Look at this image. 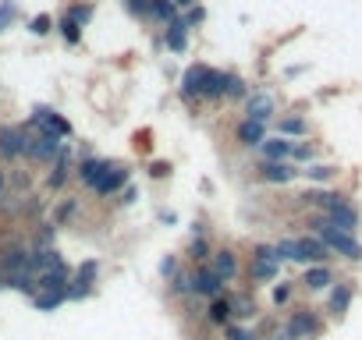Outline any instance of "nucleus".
<instances>
[{
	"instance_id": "f257e3e1",
	"label": "nucleus",
	"mask_w": 362,
	"mask_h": 340,
	"mask_svg": "<svg viewBox=\"0 0 362 340\" xmlns=\"http://www.w3.org/2000/svg\"><path fill=\"white\" fill-rule=\"evenodd\" d=\"M313 231H316V238L327 245V252H337V255H344V259H362V245H358L351 234L337 231L330 220H313Z\"/></svg>"
},
{
	"instance_id": "f03ea898",
	"label": "nucleus",
	"mask_w": 362,
	"mask_h": 340,
	"mask_svg": "<svg viewBox=\"0 0 362 340\" xmlns=\"http://www.w3.org/2000/svg\"><path fill=\"white\" fill-rule=\"evenodd\" d=\"M274 118V96L267 92H252L245 99V121H256V125H267Z\"/></svg>"
},
{
	"instance_id": "7ed1b4c3",
	"label": "nucleus",
	"mask_w": 362,
	"mask_h": 340,
	"mask_svg": "<svg viewBox=\"0 0 362 340\" xmlns=\"http://www.w3.org/2000/svg\"><path fill=\"white\" fill-rule=\"evenodd\" d=\"M221 288H224V283H221V276H217L210 266H202V269L192 276V291L202 295V298H221Z\"/></svg>"
},
{
	"instance_id": "20e7f679",
	"label": "nucleus",
	"mask_w": 362,
	"mask_h": 340,
	"mask_svg": "<svg viewBox=\"0 0 362 340\" xmlns=\"http://www.w3.org/2000/svg\"><path fill=\"white\" fill-rule=\"evenodd\" d=\"M125 181H128V170H125V167H111V163H107V170L99 174V181H96L92 188H96V195H114L118 188H125Z\"/></svg>"
},
{
	"instance_id": "39448f33",
	"label": "nucleus",
	"mask_w": 362,
	"mask_h": 340,
	"mask_svg": "<svg viewBox=\"0 0 362 340\" xmlns=\"http://www.w3.org/2000/svg\"><path fill=\"white\" fill-rule=\"evenodd\" d=\"M22 146H25V132L22 128H15V125L0 128V156L15 160V156H22Z\"/></svg>"
},
{
	"instance_id": "423d86ee",
	"label": "nucleus",
	"mask_w": 362,
	"mask_h": 340,
	"mask_svg": "<svg viewBox=\"0 0 362 340\" xmlns=\"http://www.w3.org/2000/svg\"><path fill=\"white\" fill-rule=\"evenodd\" d=\"M316 330H320V323H316L313 312H295V316L288 319V337H291V340L309 337V333H316Z\"/></svg>"
},
{
	"instance_id": "0eeeda50",
	"label": "nucleus",
	"mask_w": 362,
	"mask_h": 340,
	"mask_svg": "<svg viewBox=\"0 0 362 340\" xmlns=\"http://www.w3.org/2000/svg\"><path fill=\"white\" fill-rule=\"evenodd\" d=\"M210 269L221 276V283L235 280V276H238V259H235V252H228V248H224V252H217V255H214V266H210Z\"/></svg>"
},
{
	"instance_id": "6e6552de",
	"label": "nucleus",
	"mask_w": 362,
	"mask_h": 340,
	"mask_svg": "<svg viewBox=\"0 0 362 340\" xmlns=\"http://www.w3.org/2000/svg\"><path fill=\"white\" fill-rule=\"evenodd\" d=\"M298 252H302V262L323 266V259H327V245L320 238H298Z\"/></svg>"
},
{
	"instance_id": "1a4fd4ad",
	"label": "nucleus",
	"mask_w": 362,
	"mask_h": 340,
	"mask_svg": "<svg viewBox=\"0 0 362 340\" xmlns=\"http://www.w3.org/2000/svg\"><path fill=\"white\" fill-rule=\"evenodd\" d=\"M291 146L295 142H288V139H263V156H267V163H284L288 156H291Z\"/></svg>"
},
{
	"instance_id": "9d476101",
	"label": "nucleus",
	"mask_w": 362,
	"mask_h": 340,
	"mask_svg": "<svg viewBox=\"0 0 362 340\" xmlns=\"http://www.w3.org/2000/svg\"><path fill=\"white\" fill-rule=\"evenodd\" d=\"M260 174H263V181H270V185H288V181L298 174V170L288 167V163H263Z\"/></svg>"
},
{
	"instance_id": "9b49d317",
	"label": "nucleus",
	"mask_w": 362,
	"mask_h": 340,
	"mask_svg": "<svg viewBox=\"0 0 362 340\" xmlns=\"http://www.w3.org/2000/svg\"><path fill=\"white\" fill-rule=\"evenodd\" d=\"M235 135H238V142H242V146H249V149H252V146H263L267 128H263V125H256V121H242Z\"/></svg>"
},
{
	"instance_id": "f8f14e48",
	"label": "nucleus",
	"mask_w": 362,
	"mask_h": 340,
	"mask_svg": "<svg viewBox=\"0 0 362 340\" xmlns=\"http://www.w3.org/2000/svg\"><path fill=\"white\" fill-rule=\"evenodd\" d=\"M92 280H96V262L89 259L85 266H78V273H75V283H78V288H68V298H82V295L92 288Z\"/></svg>"
},
{
	"instance_id": "ddd939ff",
	"label": "nucleus",
	"mask_w": 362,
	"mask_h": 340,
	"mask_svg": "<svg viewBox=\"0 0 362 340\" xmlns=\"http://www.w3.org/2000/svg\"><path fill=\"white\" fill-rule=\"evenodd\" d=\"M277 269H281V262H277V259H256V255H252V266H249L252 280H260V283L274 280V276H277Z\"/></svg>"
},
{
	"instance_id": "4468645a",
	"label": "nucleus",
	"mask_w": 362,
	"mask_h": 340,
	"mask_svg": "<svg viewBox=\"0 0 362 340\" xmlns=\"http://www.w3.org/2000/svg\"><path fill=\"white\" fill-rule=\"evenodd\" d=\"M199 96H206V99L224 96V75L214 71V68H206V71H202V92H199Z\"/></svg>"
},
{
	"instance_id": "2eb2a0df",
	"label": "nucleus",
	"mask_w": 362,
	"mask_h": 340,
	"mask_svg": "<svg viewBox=\"0 0 362 340\" xmlns=\"http://www.w3.org/2000/svg\"><path fill=\"white\" fill-rule=\"evenodd\" d=\"M330 280H334V273L327 269V266H313V269H305V288L309 291H323V288H330Z\"/></svg>"
},
{
	"instance_id": "dca6fc26",
	"label": "nucleus",
	"mask_w": 362,
	"mask_h": 340,
	"mask_svg": "<svg viewBox=\"0 0 362 340\" xmlns=\"http://www.w3.org/2000/svg\"><path fill=\"white\" fill-rule=\"evenodd\" d=\"M103 170H107V163H103V160H82V163H78V181L92 188V185L99 181Z\"/></svg>"
},
{
	"instance_id": "f3484780",
	"label": "nucleus",
	"mask_w": 362,
	"mask_h": 340,
	"mask_svg": "<svg viewBox=\"0 0 362 340\" xmlns=\"http://www.w3.org/2000/svg\"><path fill=\"white\" fill-rule=\"evenodd\" d=\"M348 302H351V283H337V288L330 291V298H327V309H330L334 316H344Z\"/></svg>"
},
{
	"instance_id": "a211bd4d",
	"label": "nucleus",
	"mask_w": 362,
	"mask_h": 340,
	"mask_svg": "<svg viewBox=\"0 0 362 340\" xmlns=\"http://www.w3.org/2000/svg\"><path fill=\"white\" fill-rule=\"evenodd\" d=\"M64 298H68V291H43V295H32V305L39 312H54Z\"/></svg>"
},
{
	"instance_id": "6ab92c4d",
	"label": "nucleus",
	"mask_w": 362,
	"mask_h": 340,
	"mask_svg": "<svg viewBox=\"0 0 362 340\" xmlns=\"http://www.w3.org/2000/svg\"><path fill=\"white\" fill-rule=\"evenodd\" d=\"M185 32H188V25H185V22H178V18L167 25V46H171L174 53H181V50H185Z\"/></svg>"
},
{
	"instance_id": "aec40b11",
	"label": "nucleus",
	"mask_w": 362,
	"mask_h": 340,
	"mask_svg": "<svg viewBox=\"0 0 362 340\" xmlns=\"http://www.w3.org/2000/svg\"><path fill=\"white\" fill-rule=\"evenodd\" d=\"M228 302H231V316H238V319H252L256 316V302L249 295H235Z\"/></svg>"
},
{
	"instance_id": "412c9836",
	"label": "nucleus",
	"mask_w": 362,
	"mask_h": 340,
	"mask_svg": "<svg viewBox=\"0 0 362 340\" xmlns=\"http://www.w3.org/2000/svg\"><path fill=\"white\" fill-rule=\"evenodd\" d=\"M228 319H231V302H228V298H214V302H210V323L228 326Z\"/></svg>"
},
{
	"instance_id": "4be33fe9",
	"label": "nucleus",
	"mask_w": 362,
	"mask_h": 340,
	"mask_svg": "<svg viewBox=\"0 0 362 340\" xmlns=\"http://www.w3.org/2000/svg\"><path fill=\"white\" fill-rule=\"evenodd\" d=\"M8 288H15L22 295H36V276L32 273H11L8 276Z\"/></svg>"
},
{
	"instance_id": "5701e85b",
	"label": "nucleus",
	"mask_w": 362,
	"mask_h": 340,
	"mask_svg": "<svg viewBox=\"0 0 362 340\" xmlns=\"http://www.w3.org/2000/svg\"><path fill=\"white\" fill-rule=\"evenodd\" d=\"M61 36H64V39H68V43L75 46V43L82 39V25H78V22H75L71 15H64V18H61Z\"/></svg>"
},
{
	"instance_id": "b1692460",
	"label": "nucleus",
	"mask_w": 362,
	"mask_h": 340,
	"mask_svg": "<svg viewBox=\"0 0 362 340\" xmlns=\"http://www.w3.org/2000/svg\"><path fill=\"white\" fill-rule=\"evenodd\" d=\"M149 11L157 18H164V22H174V4L171 0H149Z\"/></svg>"
},
{
	"instance_id": "393cba45",
	"label": "nucleus",
	"mask_w": 362,
	"mask_h": 340,
	"mask_svg": "<svg viewBox=\"0 0 362 340\" xmlns=\"http://www.w3.org/2000/svg\"><path fill=\"white\" fill-rule=\"evenodd\" d=\"M277 248V259H291V262H302V252H298V241H281V245H274Z\"/></svg>"
},
{
	"instance_id": "a878e982",
	"label": "nucleus",
	"mask_w": 362,
	"mask_h": 340,
	"mask_svg": "<svg viewBox=\"0 0 362 340\" xmlns=\"http://www.w3.org/2000/svg\"><path fill=\"white\" fill-rule=\"evenodd\" d=\"M334 174H337V170H334V167H323V163H316V167H309V170H305V178H309V181H330Z\"/></svg>"
},
{
	"instance_id": "bb28decb",
	"label": "nucleus",
	"mask_w": 362,
	"mask_h": 340,
	"mask_svg": "<svg viewBox=\"0 0 362 340\" xmlns=\"http://www.w3.org/2000/svg\"><path fill=\"white\" fill-rule=\"evenodd\" d=\"M224 92L235 96V99H242V96H245V82H242L238 75H224Z\"/></svg>"
},
{
	"instance_id": "cd10ccee",
	"label": "nucleus",
	"mask_w": 362,
	"mask_h": 340,
	"mask_svg": "<svg viewBox=\"0 0 362 340\" xmlns=\"http://www.w3.org/2000/svg\"><path fill=\"white\" fill-rule=\"evenodd\" d=\"M29 29H32V36H46L50 29H54V18H50V15H36Z\"/></svg>"
},
{
	"instance_id": "c85d7f7f",
	"label": "nucleus",
	"mask_w": 362,
	"mask_h": 340,
	"mask_svg": "<svg viewBox=\"0 0 362 340\" xmlns=\"http://www.w3.org/2000/svg\"><path fill=\"white\" fill-rule=\"evenodd\" d=\"M281 132H284V135H305V121H302V118H284V121H281Z\"/></svg>"
},
{
	"instance_id": "c756f323",
	"label": "nucleus",
	"mask_w": 362,
	"mask_h": 340,
	"mask_svg": "<svg viewBox=\"0 0 362 340\" xmlns=\"http://www.w3.org/2000/svg\"><path fill=\"white\" fill-rule=\"evenodd\" d=\"M192 291V273H174V295H188Z\"/></svg>"
},
{
	"instance_id": "7c9ffc66",
	"label": "nucleus",
	"mask_w": 362,
	"mask_h": 340,
	"mask_svg": "<svg viewBox=\"0 0 362 340\" xmlns=\"http://www.w3.org/2000/svg\"><path fill=\"white\" fill-rule=\"evenodd\" d=\"M11 22H15V4H11V0H4V4H0V32H4Z\"/></svg>"
},
{
	"instance_id": "2f4dec72",
	"label": "nucleus",
	"mask_w": 362,
	"mask_h": 340,
	"mask_svg": "<svg viewBox=\"0 0 362 340\" xmlns=\"http://www.w3.org/2000/svg\"><path fill=\"white\" fill-rule=\"evenodd\" d=\"M206 252H210V248H206V241H202V238H195V241L188 245V255H192V262H202V259H206Z\"/></svg>"
},
{
	"instance_id": "473e14b6",
	"label": "nucleus",
	"mask_w": 362,
	"mask_h": 340,
	"mask_svg": "<svg viewBox=\"0 0 362 340\" xmlns=\"http://www.w3.org/2000/svg\"><path fill=\"white\" fill-rule=\"evenodd\" d=\"M228 340H252V333L245 326H228Z\"/></svg>"
},
{
	"instance_id": "72a5a7b5",
	"label": "nucleus",
	"mask_w": 362,
	"mask_h": 340,
	"mask_svg": "<svg viewBox=\"0 0 362 340\" xmlns=\"http://www.w3.org/2000/svg\"><path fill=\"white\" fill-rule=\"evenodd\" d=\"M68 15H71V18H75L78 25H85V22H89V15H92V8H71Z\"/></svg>"
},
{
	"instance_id": "f704fd0d",
	"label": "nucleus",
	"mask_w": 362,
	"mask_h": 340,
	"mask_svg": "<svg viewBox=\"0 0 362 340\" xmlns=\"http://www.w3.org/2000/svg\"><path fill=\"white\" fill-rule=\"evenodd\" d=\"M291 156L295 160H313V146H291Z\"/></svg>"
},
{
	"instance_id": "c9c22d12",
	"label": "nucleus",
	"mask_w": 362,
	"mask_h": 340,
	"mask_svg": "<svg viewBox=\"0 0 362 340\" xmlns=\"http://www.w3.org/2000/svg\"><path fill=\"white\" fill-rule=\"evenodd\" d=\"M288 298H291V288H288V283H281V288H274V302H277V305H284Z\"/></svg>"
},
{
	"instance_id": "e433bc0d",
	"label": "nucleus",
	"mask_w": 362,
	"mask_h": 340,
	"mask_svg": "<svg viewBox=\"0 0 362 340\" xmlns=\"http://www.w3.org/2000/svg\"><path fill=\"white\" fill-rule=\"evenodd\" d=\"M160 273H164V276H174V273H178V266H174V259H171V255L160 262Z\"/></svg>"
},
{
	"instance_id": "4c0bfd02",
	"label": "nucleus",
	"mask_w": 362,
	"mask_h": 340,
	"mask_svg": "<svg viewBox=\"0 0 362 340\" xmlns=\"http://www.w3.org/2000/svg\"><path fill=\"white\" fill-rule=\"evenodd\" d=\"M128 8H132L135 15H146V11H149V4H146V0H128Z\"/></svg>"
},
{
	"instance_id": "58836bf2",
	"label": "nucleus",
	"mask_w": 362,
	"mask_h": 340,
	"mask_svg": "<svg viewBox=\"0 0 362 340\" xmlns=\"http://www.w3.org/2000/svg\"><path fill=\"white\" fill-rule=\"evenodd\" d=\"M167 170H171L167 163H153V170H149V174H153V178H164V174H167Z\"/></svg>"
},
{
	"instance_id": "ea45409f",
	"label": "nucleus",
	"mask_w": 362,
	"mask_h": 340,
	"mask_svg": "<svg viewBox=\"0 0 362 340\" xmlns=\"http://www.w3.org/2000/svg\"><path fill=\"white\" fill-rule=\"evenodd\" d=\"M199 22H202V8H195V11L188 15V22H185V25H199Z\"/></svg>"
},
{
	"instance_id": "a19ab883",
	"label": "nucleus",
	"mask_w": 362,
	"mask_h": 340,
	"mask_svg": "<svg viewBox=\"0 0 362 340\" xmlns=\"http://www.w3.org/2000/svg\"><path fill=\"white\" fill-rule=\"evenodd\" d=\"M174 8H195V0H171Z\"/></svg>"
},
{
	"instance_id": "79ce46f5",
	"label": "nucleus",
	"mask_w": 362,
	"mask_h": 340,
	"mask_svg": "<svg viewBox=\"0 0 362 340\" xmlns=\"http://www.w3.org/2000/svg\"><path fill=\"white\" fill-rule=\"evenodd\" d=\"M4 288H8V280H4V276H0V291H4Z\"/></svg>"
},
{
	"instance_id": "37998d69",
	"label": "nucleus",
	"mask_w": 362,
	"mask_h": 340,
	"mask_svg": "<svg viewBox=\"0 0 362 340\" xmlns=\"http://www.w3.org/2000/svg\"><path fill=\"white\" fill-rule=\"evenodd\" d=\"M0 192H4V178H0Z\"/></svg>"
}]
</instances>
